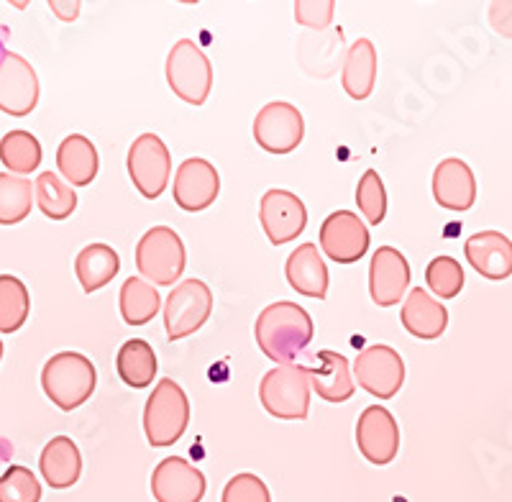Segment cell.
<instances>
[{
	"label": "cell",
	"instance_id": "cell-40",
	"mask_svg": "<svg viewBox=\"0 0 512 502\" xmlns=\"http://www.w3.org/2000/svg\"><path fill=\"white\" fill-rule=\"evenodd\" d=\"M0 359H3V341H0Z\"/></svg>",
	"mask_w": 512,
	"mask_h": 502
},
{
	"label": "cell",
	"instance_id": "cell-19",
	"mask_svg": "<svg viewBox=\"0 0 512 502\" xmlns=\"http://www.w3.org/2000/svg\"><path fill=\"white\" fill-rule=\"evenodd\" d=\"M433 198L448 211H469L477 203V180L464 159L448 157L433 172Z\"/></svg>",
	"mask_w": 512,
	"mask_h": 502
},
{
	"label": "cell",
	"instance_id": "cell-26",
	"mask_svg": "<svg viewBox=\"0 0 512 502\" xmlns=\"http://www.w3.org/2000/svg\"><path fill=\"white\" fill-rule=\"evenodd\" d=\"M118 269H121V259L108 244L85 246L75 259V275L88 295H93L100 287L111 285Z\"/></svg>",
	"mask_w": 512,
	"mask_h": 502
},
{
	"label": "cell",
	"instance_id": "cell-25",
	"mask_svg": "<svg viewBox=\"0 0 512 502\" xmlns=\"http://www.w3.org/2000/svg\"><path fill=\"white\" fill-rule=\"evenodd\" d=\"M98 149L82 134H72L59 144L57 170L72 187H88L98 177Z\"/></svg>",
	"mask_w": 512,
	"mask_h": 502
},
{
	"label": "cell",
	"instance_id": "cell-24",
	"mask_svg": "<svg viewBox=\"0 0 512 502\" xmlns=\"http://www.w3.org/2000/svg\"><path fill=\"white\" fill-rule=\"evenodd\" d=\"M377 82V49L369 39H356L346 52L341 88L351 100H367Z\"/></svg>",
	"mask_w": 512,
	"mask_h": 502
},
{
	"label": "cell",
	"instance_id": "cell-23",
	"mask_svg": "<svg viewBox=\"0 0 512 502\" xmlns=\"http://www.w3.org/2000/svg\"><path fill=\"white\" fill-rule=\"evenodd\" d=\"M41 477L52 490H70L82 474V454L70 436L52 438L39 459Z\"/></svg>",
	"mask_w": 512,
	"mask_h": 502
},
{
	"label": "cell",
	"instance_id": "cell-21",
	"mask_svg": "<svg viewBox=\"0 0 512 502\" xmlns=\"http://www.w3.org/2000/svg\"><path fill=\"white\" fill-rule=\"evenodd\" d=\"M400 321L405 326V331L413 333L415 339L433 341L438 336H443L448 326V310L446 305L438 303L436 298L428 295V290L423 287H413L408 292V298L402 303Z\"/></svg>",
	"mask_w": 512,
	"mask_h": 502
},
{
	"label": "cell",
	"instance_id": "cell-1",
	"mask_svg": "<svg viewBox=\"0 0 512 502\" xmlns=\"http://www.w3.org/2000/svg\"><path fill=\"white\" fill-rule=\"evenodd\" d=\"M313 318L297 303L282 300L259 313L254 326L256 346L277 364H292V359L305 351L313 341Z\"/></svg>",
	"mask_w": 512,
	"mask_h": 502
},
{
	"label": "cell",
	"instance_id": "cell-20",
	"mask_svg": "<svg viewBox=\"0 0 512 502\" xmlns=\"http://www.w3.org/2000/svg\"><path fill=\"white\" fill-rule=\"evenodd\" d=\"M466 262L474 272L492 282L507 280L512 275V241L500 231H482L464 244Z\"/></svg>",
	"mask_w": 512,
	"mask_h": 502
},
{
	"label": "cell",
	"instance_id": "cell-30",
	"mask_svg": "<svg viewBox=\"0 0 512 502\" xmlns=\"http://www.w3.org/2000/svg\"><path fill=\"white\" fill-rule=\"evenodd\" d=\"M36 187L26 177L0 172V226H16L26 221L34 208Z\"/></svg>",
	"mask_w": 512,
	"mask_h": 502
},
{
	"label": "cell",
	"instance_id": "cell-39",
	"mask_svg": "<svg viewBox=\"0 0 512 502\" xmlns=\"http://www.w3.org/2000/svg\"><path fill=\"white\" fill-rule=\"evenodd\" d=\"M49 8L57 13V18L67 21V24H70V21H75L77 13H80V3H77V0L75 3H72V0H67V3H62V0H52V3H49Z\"/></svg>",
	"mask_w": 512,
	"mask_h": 502
},
{
	"label": "cell",
	"instance_id": "cell-8",
	"mask_svg": "<svg viewBox=\"0 0 512 502\" xmlns=\"http://www.w3.org/2000/svg\"><path fill=\"white\" fill-rule=\"evenodd\" d=\"M126 167L136 190L146 200H157L169 185L172 157L167 144L157 134H141L128 149Z\"/></svg>",
	"mask_w": 512,
	"mask_h": 502
},
{
	"label": "cell",
	"instance_id": "cell-13",
	"mask_svg": "<svg viewBox=\"0 0 512 502\" xmlns=\"http://www.w3.org/2000/svg\"><path fill=\"white\" fill-rule=\"evenodd\" d=\"M318 241L331 262L356 264L369 251V228L356 213L336 211L323 221Z\"/></svg>",
	"mask_w": 512,
	"mask_h": 502
},
{
	"label": "cell",
	"instance_id": "cell-18",
	"mask_svg": "<svg viewBox=\"0 0 512 502\" xmlns=\"http://www.w3.org/2000/svg\"><path fill=\"white\" fill-rule=\"evenodd\" d=\"M305 372H308L313 392H318V397H323L326 403H346L354 397V369L344 354L328 349L318 351Z\"/></svg>",
	"mask_w": 512,
	"mask_h": 502
},
{
	"label": "cell",
	"instance_id": "cell-36",
	"mask_svg": "<svg viewBox=\"0 0 512 502\" xmlns=\"http://www.w3.org/2000/svg\"><path fill=\"white\" fill-rule=\"evenodd\" d=\"M221 502H272V495L256 474L244 472L228 479Z\"/></svg>",
	"mask_w": 512,
	"mask_h": 502
},
{
	"label": "cell",
	"instance_id": "cell-5",
	"mask_svg": "<svg viewBox=\"0 0 512 502\" xmlns=\"http://www.w3.org/2000/svg\"><path fill=\"white\" fill-rule=\"evenodd\" d=\"M180 234L169 226L149 228L136 244V269L149 285H175L187 267Z\"/></svg>",
	"mask_w": 512,
	"mask_h": 502
},
{
	"label": "cell",
	"instance_id": "cell-15",
	"mask_svg": "<svg viewBox=\"0 0 512 502\" xmlns=\"http://www.w3.org/2000/svg\"><path fill=\"white\" fill-rule=\"evenodd\" d=\"M221 193V175L208 159L190 157L177 167L175 182H172V195L182 211L198 213L216 203Z\"/></svg>",
	"mask_w": 512,
	"mask_h": 502
},
{
	"label": "cell",
	"instance_id": "cell-3",
	"mask_svg": "<svg viewBox=\"0 0 512 502\" xmlns=\"http://www.w3.org/2000/svg\"><path fill=\"white\" fill-rule=\"evenodd\" d=\"M187 426H190V400H187L185 390L175 380L164 377V380L157 382L154 392L146 400V441L154 449H167V446L177 444L185 436Z\"/></svg>",
	"mask_w": 512,
	"mask_h": 502
},
{
	"label": "cell",
	"instance_id": "cell-2",
	"mask_svg": "<svg viewBox=\"0 0 512 502\" xmlns=\"http://www.w3.org/2000/svg\"><path fill=\"white\" fill-rule=\"evenodd\" d=\"M98 385V372L88 357L77 351H59L44 364L41 387L57 408L75 410L93 397Z\"/></svg>",
	"mask_w": 512,
	"mask_h": 502
},
{
	"label": "cell",
	"instance_id": "cell-16",
	"mask_svg": "<svg viewBox=\"0 0 512 502\" xmlns=\"http://www.w3.org/2000/svg\"><path fill=\"white\" fill-rule=\"evenodd\" d=\"M157 502H200L205 497V474L182 456H167L152 474Z\"/></svg>",
	"mask_w": 512,
	"mask_h": 502
},
{
	"label": "cell",
	"instance_id": "cell-35",
	"mask_svg": "<svg viewBox=\"0 0 512 502\" xmlns=\"http://www.w3.org/2000/svg\"><path fill=\"white\" fill-rule=\"evenodd\" d=\"M41 482L26 467H8L0 474V502H39Z\"/></svg>",
	"mask_w": 512,
	"mask_h": 502
},
{
	"label": "cell",
	"instance_id": "cell-28",
	"mask_svg": "<svg viewBox=\"0 0 512 502\" xmlns=\"http://www.w3.org/2000/svg\"><path fill=\"white\" fill-rule=\"evenodd\" d=\"M118 303H121V316L128 326H146L149 321H154V316L162 308L157 287L149 285L141 277H128L123 282Z\"/></svg>",
	"mask_w": 512,
	"mask_h": 502
},
{
	"label": "cell",
	"instance_id": "cell-32",
	"mask_svg": "<svg viewBox=\"0 0 512 502\" xmlns=\"http://www.w3.org/2000/svg\"><path fill=\"white\" fill-rule=\"evenodd\" d=\"M31 313V295L18 277L0 275V333H16L26 326Z\"/></svg>",
	"mask_w": 512,
	"mask_h": 502
},
{
	"label": "cell",
	"instance_id": "cell-34",
	"mask_svg": "<svg viewBox=\"0 0 512 502\" xmlns=\"http://www.w3.org/2000/svg\"><path fill=\"white\" fill-rule=\"evenodd\" d=\"M425 282L438 298L451 300L464 287V269L454 257H436L425 269Z\"/></svg>",
	"mask_w": 512,
	"mask_h": 502
},
{
	"label": "cell",
	"instance_id": "cell-6",
	"mask_svg": "<svg viewBox=\"0 0 512 502\" xmlns=\"http://www.w3.org/2000/svg\"><path fill=\"white\" fill-rule=\"evenodd\" d=\"M167 82L172 93L190 106H203L213 90V65L203 49L190 39H180L169 49Z\"/></svg>",
	"mask_w": 512,
	"mask_h": 502
},
{
	"label": "cell",
	"instance_id": "cell-10",
	"mask_svg": "<svg viewBox=\"0 0 512 502\" xmlns=\"http://www.w3.org/2000/svg\"><path fill=\"white\" fill-rule=\"evenodd\" d=\"M354 380L356 385L364 387L369 395L379 400H390L400 392L405 382V362L392 346L374 344L361 351L354 362Z\"/></svg>",
	"mask_w": 512,
	"mask_h": 502
},
{
	"label": "cell",
	"instance_id": "cell-31",
	"mask_svg": "<svg viewBox=\"0 0 512 502\" xmlns=\"http://www.w3.org/2000/svg\"><path fill=\"white\" fill-rule=\"evenodd\" d=\"M0 162L6 164L11 175H31L34 170H39L41 164L39 139L24 129L8 131V134L0 139Z\"/></svg>",
	"mask_w": 512,
	"mask_h": 502
},
{
	"label": "cell",
	"instance_id": "cell-27",
	"mask_svg": "<svg viewBox=\"0 0 512 502\" xmlns=\"http://www.w3.org/2000/svg\"><path fill=\"white\" fill-rule=\"evenodd\" d=\"M116 369L123 385L141 390V387H149L154 382V374L159 369L157 354L144 339H131L118 349Z\"/></svg>",
	"mask_w": 512,
	"mask_h": 502
},
{
	"label": "cell",
	"instance_id": "cell-29",
	"mask_svg": "<svg viewBox=\"0 0 512 502\" xmlns=\"http://www.w3.org/2000/svg\"><path fill=\"white\" fill-rule=\"evenodd\" d=\"M36 187V205L52 221H67L77 208L75 187L70 182H64L62 177L54 172H41L34 182Z\"/></svg>",
	"mask_w": 512,
	"mask_h": 502
},
{
	"label": "cell",
	"instance_id": "cell-11",
	"mask_svg": "<svg viewBox=\"0 0 512 502\" xmlns=\"http://www.w3.org/2000/svg\"><path fill=\"white\" fill-rule=\"evenodd\" d=\"M39 103V77L29 59L16 52L0 57V111L26 118Z\"/></svg>",
	"mask_w": 512,
	"mask_h": 502
},
{
	"label": "cell",
	"instance_id": "cell-12",
	"mask_svg": "<svg viewBox=\"0 0 512 502\" xmlns=\"http://www.w3.org/2000/svg\"><path fill=\"white\" fill-rule=\"evenodd\" d=\"M356 446L374 467H387L400 451V428L395 415L382 405H369L356 423Z\"/></svg>",
	"mask_w": 512,
	"mask_h": 502
},
{
	"label": "cell",
	"instance_id": "cell-33",
	"mask_svg": "<svg viewBox=\"0 0 512 502\" xmlns=\"http://www.w3.org/2000/svg\"><path fill=\"white\" fill-rule=\"evenodd\" d=\"M356 203H359V211L367 223L379 226L384 221V216H387V190H384V182L377 170H367L361 175L359 185H356Z\"/></svg>",
	"mask_w": 512,
	"mask_h": 502
},
{
	"label": "cell",
	"instance_id": "cell-38",
	"mask_svg": "<svg viewBox=\"0 0 512 502\" xmlns=\"http://www.w3.org/2000/svg\"><path fill=\"white\" fill-rule=\"evenodd\" d=\"M489 26L505 39H512V0H500L489 6Z\"/></svg>",
	"mask_w": 512,
	"mask_h": 502
},
{
	"label": "cell",
	"instance_id": "cell-9",
	"mask_svg": "<svg viewBox=\"0 0 512 502\" xmlns=\"http://www.w3.org/2000/svg\"><path fill=\"white\" fill-rule=\"evenodd\" d=\"M303 113L285 100H272L254 118V139L269 154H290L303 144Z\"/></svg>",
	"mask_w": 512,
	"mask_h": 502
},
{
	"label": "cell",
	"instance_id": "cell-17",
	"mask_svg": "<svg viewBox=\"0 0 512 502\" xmlns=\"http://www.w3.org/2000/svg\"><path fill=\"white\" fill-rule=\"evenodd\" d=\"M410 285V264L395 246H379L369 267V295L374 305L390 308L402 300Z\"/></svg>",
	"mask_w": 512,
	"mask_h": 502
},
{
	"label": "cell",
	"instance_id": "cell-14",
	"mask_svg": "<svg viewBox=\"0 0 512 502\" xmlns=\"http://www.w3.org/2000/svg\"><path fill=\"white\" fill-rule=\"evenodd\" d=\"M259 221L269 244L282 246L295 241L308 226L305 203L290 190H269L259 203Z\"/></svg>",
	"mask_w": 512,
	"mask_h": 502
},
{
	"label": "cell",
	"instance_id": "cell-4",
	"mask_svg": "<svg viewBox=\"0 0 512 502\" xmlns=\"http://www.w3.org/2000/svg\"><path fill=\"white\" fill-rule=\"evenodd\" d=\"M310 377L300 364H280L259 385L262 408L282 421H305L310 413Z\"/></svg>",
	"mask_w": 512,
	"mask_h": 502
},
{
	"label": "cell",
	"instance_id": "cell-37",
	"mask_svg": "<svg viewBox=\"0 0 512 502\" xmlns=\"http://www.w3.org/2000/svg\"><path fill=\"white\" fill-rule=\"evenodd\" d=\"M336 3L333 0H300L295 3V21L310 29H326L333 21Z\"/></svg>",
	"mask_w": 512,
	"mask_h": 502
},
{
	"label": "cell",
	"instance_id": "cell-7",
	"mask_svg": "<svg viewBox=\"0 0 512 502\" xmlns=\"http://www.w3.org/2000/svg\"><path fill=\"white\" fill-rule=\"evenodd\" d=\"M213 313V292L203 280H185L175 285L164 300V328L169 341L192 336L208 323Z\"/></svg>",
	"mask_w": 512,
	"mask_h": 502
},
{
	"label": "cell",
	"instance_id": "cell-22",
	"mask_svg": "<svg viewBox=\"0 0 512 502\" xmlns=\"http://www.w3.org/2000/svg\"><path fill=\"white\" fill-rule=\"evenodd\" d=\"M287 282L305 298L323 300L328 295V267L315 244H300L285 264Z\"/></svg>",
	"mask_w": 512,
	"mask_h": 502
}]
</instances>
